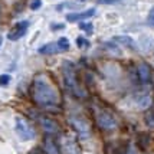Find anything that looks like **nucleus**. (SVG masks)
Here are the masks:
<instances>
[{
    "mask_svg": "<svg viewBox=\"0 0 154 154\" xmlns=\"http://www.w3.org/2000/svg\"><path fill=\"white\" fill-rule=\"evenodd\" d=\"M30 95L38 107L46 108V109L55 108L60 102L58 89L45 74H39L35 76L30 88Z\"/></svg>",
    "mask_w": 154,
    "mask_h": 154,
    "instance_id": "obj_1",
    "label": "nucleus"
},
{
    "mask_svg": "<svg viewBox=\"0 0 154 154\" xmlns=\"http://www.w3.org/2000/svg\"><path fill=\"white\" fill-rule=\"evenodd\" d=\"M62 76H63V84L66 89L75 97H81L82 92H81L79 84H78V76H76V69H75V65L69 60H63L62 63Z\"/></svg>",
    "mask_w": 154,
    "mask_h": 154,
    "instance_id": "obj_2",
    "label": "nucleus"
},
{
    "mask_svg": "<svg viewBox=\"0 0 154 154\" xmlns=\"http://www.w3.org/2000/svg\"><path fill=\"white\" fill-rule=\"evenodd\" d=\"M69 124L75 130V133L79 135L81 138H88L91 135V124L89 121L82 117V115H71L69 117Z\"/></svg>",
    "mask_w": 154,
    "mask_h": 154,
    "instance_id": "obj_3",
    "label": "nucleus"
},
{
    "mask_svg": "<svg viewBox=\"0 0 154 154\" xmlns=\"http://www.w3.org/2000/svg\"><path fill=\"white\" fill-rule=\"evenodd\" d=\"M16 134L22 141H29L35 138V130L32 128V125L27 122L25 118L22 117H16Z\"/></svg>",
    "mask_w": 154,
    "mask_h": 154,
    "instance_id": "obj_4",
    "label": "nucleus"
},
{
    "mask_svg": "<svg viewBox=\"0 0 154 154\" xmlns=\"http://www.w3.org/2000/svg\"><path fill=\"white\" fill-rule=\"evenodd\" d=\"M95 120H97V124L101 130L104 131H112L117 128V121L111 114H108L107 111H102V109H98L95 112Z\"/></svg>",
    "mask_w": 154,
    "mask_h": 154,
    "instance_id": "obj_5",
    "label": "nucleus"
},
{
    "mask_svg": "<svg viewBox=\"0 0 154 154\" xmlns=\"http://www.w3.org/2000/svg\"><path fill=\"white\" fill-rule=\"evenodd\" d=\"M60 148L63 154H81V148L78 141L75 140L74 137L65 135L60 138Z\"/></svg>",
    "mask_w": 154,
    "mask_h": 154,
    "instance_id": "obj_6",
    "label": "nucleus"
},
{
    "mask_svg": "<svg viewBox=\"0 0 154 154\" xmlns=\"http://www.w3.org/2000/svg\"><path fill=\"white\" fill-rule=\"evenodd\" d=\"M27 27H29V22H27V20L17 22V23L13 25V27L9 30V33H7V39L9 40H19L20 38H23V36L26 35Z\"/></svg>",
    "mask_w": 154,
    "mask_h": 154,
    "instance_id": "obj_7",
    "label": "nucleus"
},
{
    "mask_svg": "<svg viewBox=\"0 0 154 154\" xmlns=\"http://www.w3.org/2000/svg\"><path fill=\"white\" fill-rule=\"evenodd\" d=\"M39 124L42 130L46 133V134H56L59 131V124L55 120H52L51 117H46V115H40L39 117Z\"/></svg>",
    "mask_w": 154,
    "mask_h": 154,
    "instance_id": "obj_8",
    "label": "nucleus"
},
{
    "mask_svg": "<svg viewBox=\"0 0 154 154\" xmlns=\"http://www.w3.org/2000/svg\"><path fill=\"white\" fill-rule=\"evenodd\" d=\"M95 14V9H88V10H84V12H76V13H68L65 19L71 23H75V22H82V20H87L89 17H92Z\"/></svg>",
    "mask_w": 154,
    "mask_h": 154,
    "instance_id": "obj_9",
    "label": "nucleus"
},
{
    "mask_svg": "<svg viewBox=\"0 0 154 154\" xmlns=\"http://www.w3.org/2000/svg\"><path fill=\"white\" fill-rule=\"evenodd\" d=\"M137 75H138V79L141 84H148L151 81V69L147 63H140L137 68Z\"/></svg>",
    "mask_w": 154,
    "mask_h": 154,
    "instance_id": "obj_10",
    "label": "nucleus"
},
{
    "mask_svg": "<svg viewBox=\"0 0 154 154\" xmlns=\"http://www.w3.org/2000/svg\"><path fill=\"white\" fill-rule=\"evenodd\" d=\"M112 42H117L118 45H122V46L128 48V49H133V51L137 49L135 40L133 39L131 36H127V35H118V36H114V38H112Z\"/></svg>",
    "mask_w": 154,
    "mask_h": 154,
    "instance_id": "obj_11",
    "label": "nucleus"
},
{
    "mask_svg": "<svg viewBox=\"0 0 154 154\" xmlns=\"http://www.w3.org/2000/svg\"><path fill=\"white\" fill-rule=\"evenodd\" d=\"M43 153L45 154H59V147L52 137H46L43 141Z\"/></svg>",
    "mask_w": 154,
    "mask_h": 154,
    "instance_id": "obj_12",
    "label": "nucleus"
},
{
    "mask_svg": "<svg viewBox=\"0 0 154 154\" xmlns=\"http://www.w3.org/2000/svg\"><path fill=\"white\" fill-rule=\"evenodd\" d=\"M38 52L40 55H54L56 52H59V49H58V45H56V42H51V43H46V45H43V46H40L38 49Z\"/></svg>",
    "mask_w": 154,
    "mask_h": 154,
    "instance_id": "obj_13",
    "label": "nucleus"
},
{
    "mask_svg": "<svg viewBox=\"0 0 154 154\" xmlns=\"http://www.w3.org/2000/svg\"><path fill=\"white\" fill-rule=\"evenodd\" d=\"M137 102H138V108H147L151 105V97L148 95H141L137 98Z\"/></svg>",
    "mask_w": 154,
    "mask_h": 154,
    "instance_id": "obj_14",
    "label": "nucleus"
},
{
    "mask_svg": "<svg viewBox=\"0 0 154 154\" xmlns=\"http://www.w3.org/2000/svg\"><path fill=\"white\" fill-rule=\"evenodd\" d=\"M56 45H58V49L59 51H62V52H65V51H68L69 49V40L66 39V38H59L58 39V42H56Z\"/></svg>",
    "mask_w": 154,
    "mask_h": 154,
    "instance_id": "obj_15",
    "label": "nucleus"
},
{
    "mask_svg": "<svg viewBox=\"0 0 154 154\" xmlns=\"http://www.w3.org/2000/svg\"><path fill=\"white\" fill-rule=\"evenodd\" d=\"M144 121L148 128H154V112H147L144 117Z\"/></svg>",
    "mask_w": 154,
    "mask_h": 154,
    "instance_id": "obj_16",
    "label": "nucleus"
},
{
    "mask_svg": "<svg viewBox=\"0 0 154 154\" xmlns=\"http://www.w3.org/2000/svg\"><path fill=\"white\" fill-rule=\"evenodd\" d=\"M76 45H78V48H81V49H85V48L89 46V42H88L85 38L79 36V38H76Z\"/></svg>",
    "mask_w": 154,
    "mask_h": 154,
    "instance_id": "obj_17",
    "label": "nucleus"
},
{
    "mask_svg": "<svg viewBox=\"0 0 154 154\" xmlns=\"http://www.w3.org/2000/svg\"><path fill=\"white\" fill-rule=\"evenodd\" d=\"M10 79H12V76H10V75H7V74L0 75V85H2V87L9 85V84H10Z\"/></svg>",
    "mask_w": 154,
    "mask_h": 154,
    "instance_id": "obj_18",
    "label": "nucleus"
},
{
    "mask_svg": "<svg viewBox=\"0 0 154 154\" xmlns=\"http://www.w3.org/2000/svg\"><path fill=\"white\" fill-rule=\"evenodd\" d=\"M104 45H105V48H107V49H109V52H111V54H115V55H121V51L120 49H118V48H117V45H112V43H104Z\"/></svg>",
    "mask_w": 154,
    "mask_h": 154,
    "instance_id": "obj_19",
    "label": "nucleus"
},
{
    "mask_svg": "<svg viewBox=\"0 0 154 154\" xmlns=\"http://www.w3.org/2000/svg\"><path fill=\"white\" fill-rule=\"evenodd\" d=\"M29 7H30V10H39L42 7V0H32Z\"/></svg>",
    "mask_w": 154,
    "mask_h": 154,
    "instance_id": "obj_20",
    "label": "nucleus"
},
{
    "mask_svg": "<svg viewBox=\"0 0 154 154\" xmlns=\"http://www.w3.org/2000/svg\"><path fill=\"white\" fill-rule=\"evenodd\" d=\"M79 29L82 30H88V32H92V23L91 22H88V23H79Z\"/></svg>",
    "mask_w": 154,
    "mask_h": 154,
    "instance_id": "obj_21",
    "label": "nucleus"
},
{
    "mask_svg": "<svg viewBox=\"0 0 154 154\" xmlns=\"http://www.w3.org/2000/svg\"><path fill=\"white\" fill-rule=\"evenodd\" d=\"M148 22L154 25V7L151 9V10H150V13H148Z\"/></svg>",
    "mask_w": 154,
    "mask_h": 154,
    "instance_id": "obj_22",
    "label": "nucleus"
},
{
    "mask_svg": "<svg viewBox=\"0 0 154 154\" xmlns=\"http://www.w3.org/2000/svg\"><path fill=\"white\" fill-rule=\"evenodd\" d=\"M51 29H52V30H56V29H63V25H51Z\"/></svg>",
    "mask_w": 154,
    "mask_h": 154,
    "instance_id": "obj_23",
    "label": "nucleus"
},
{
    "mask_svg": "<svg viewBox=\"0 0 154 154\" xmlns=\"http://www.w3.org/2000/svg\"><path fill=\"white\" fill-rule=\"evenodd\" d=\"M125 154H135L134 153V147H133V146H130V147L127 148V153Z\"/></svg>",
    "mask_w": 154,
    "mask_h": 154,
    "instance_id": "obj_24",
    "label": "nucleus"
},
{
    "mask_svg": "<svg viewBox=\"0 0 154 154\" xmlns=\"http://www.w3.org/2000/svg\"><path fill=\"white\" fill-rule=\"evenodd\" d=\"M2 43H3V38L0 36V48H2Z\"/></svg>",
    "mask_w": 154,
    "mask_h": 154,
    "instance_id": "obj_25",
    "label": "nucleus"
},
{
    "mask_svg": "<svg viewBox=\"0 0 154 154\" xmlns=\"http://www.w3.org/2000/svg\"><path fill=\"white\" fill-rule=\"evenodd\" d=\"M79 2H85V0H79Z\"/></svg>",
    "mask_w": 154,
    "mask_h": 154,
    "instance_id": "obj_26",
    "label": "nucleus"
}]
</instances>
